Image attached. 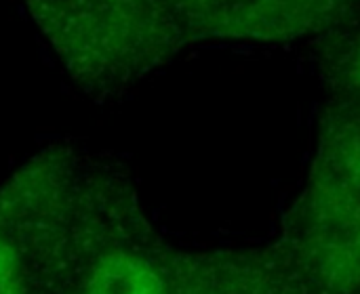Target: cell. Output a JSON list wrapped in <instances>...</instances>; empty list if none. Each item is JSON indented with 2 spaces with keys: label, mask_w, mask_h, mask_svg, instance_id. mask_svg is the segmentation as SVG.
<instances>
[{
  "label": "cell",
  "mask_w": 360,
  "mask_h": 294,
  "mask_svg": "<svg viewBox=\"0 0 360 294\" xmlns=\"http://www.w3.org/2000/svg\"><path fill=\"white\" fill-rule=\"evenodd\" d=\"M0 294H186L129 171L55 143L0 181Z\"/></svg>",
  "instance_id": "1"
},
{
  "label": "cell",
  "mask_w": 360,
  "mask_h": 294,
  "mask_svg": "<svg viewBox=\"0 0 360 294\" xmlns=\"http://www.w3.org/2000/svg\"><path fill=\"white\" fill-rule=\"evenodd\" d=\"M308 294H360V116L325 101L308 177L276 240Z\"/></svg>",
  "instance_id": "2"
},
{
  "label": "cell",
  "mask_w": 360,
  "mask_h": 294,
  "mask_svg": "<svg viewBox=\"0 0 360 294\" xmlns=\"http://www.w3.org/2000/svg\"><path fill=\"white\" fill-rule=\"evenodd\" d=\"M30 19L91 97L127 93L192 46L169 0H21Z\"/></svg>",
  "instance_id": "3"
},
{
  "label": "cell",
  "mask_w": 360,
  "mask_h": 294,
  "mask_svg": "<svg viewBox=\"0 0 360 294\" xmlns=\"http://www.w3.org/2000/svg\"><path fill=\"white\" fill-rule=\"evenodd\" d=\"M192 46L323 42L360 17V0H169Z\"/></svg>",
  "instance_id": "4"
},
{
  "label": "cell",
  "mask_w": 360,
  "mask_h": 294,
  "mask_svg": "<svg viewBox=\"0 0 360 294\" xmlns=\"http://www.w3.org/2000/svg\"><path fill=\"white\" fill-rule=\"evenodd\" d=\"M327 99L360 116V17L319 42Z\"/></svg>",
  "instance_id": "5"
}]
</instances>
